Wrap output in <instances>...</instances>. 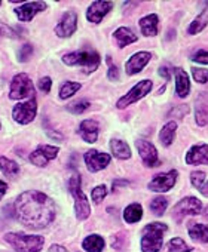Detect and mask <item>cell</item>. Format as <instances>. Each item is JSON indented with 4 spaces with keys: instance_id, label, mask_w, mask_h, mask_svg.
<instances>
[{
    "instance_id": "40",
    "label": "cell",
    "mask_w": 208,
    "mask_h": 252,
    "mask_svg": "<svg viewBox=\"0 0 208 252\" xmlns=\"http://www.w3.org/2000/svg\"><path fill=\"white\" fill-rule=\"evenodd\" d=\"M192 60L195 63H199V64H208V52L207 51H198Z\"/></svg>"
},
{
    "instance_id": "11",
    "label": "cell",
    "mask_w": 208,
    "mask_h": 252,
    "mask_svg": "<svg viewBox=\"0 0 208 252\" xmlns=\"http://www.w3.org/2000/svg\"><path fill=\"white\" fill-rule=\"evenodd\" d=\"M177 181V171H170L165 174H158L155 175V178L149 183V190L156 191V193H165L170 189L174 187Z\"/></svg>"
},
{
    "instance_id": "10",
    "label": "cell",
    "mask_w": 208,
    "mask_h": 252,
    "mask_svg": "<svg viewBox=\"0 0 208 252\" xmlns=\"http://www.w3.org/2000/svg\"><path fill=\"white\" fill-rule=\"evenodd\" d=\"M85 159V163H86V168L89 172H98L104 168H107V165L110 163V155L107 153H101V152H97V150H89L85 153L83 156Z\"/></svg>"
},
{
    "instance_id": "46",
    "label": "cell",
    "mask_w": 208,
    "mask_h": 252,
    "mask_svg": "<svg viewBox=\"0 0 208 252\" xmlns=\"http://www.w3.org/2000/svg\"><path fill=\"white\" fill-rule=\"evenodd\" d=\"M48 135L51 138H57V140H63V135L61 134H57V132H48Z\"/></svg>"
},
{
    "instance_id": "7",
    "label": "cell",
    "mask_w": 208,
    "mask_h": 252,
    "mask_svg": "<svg viewBox=\"0 0 208 252\" xmlns=\"http://www.w3.org/2000/svg\"><path fill=\"white\" fill-rule=\"evenodd\" d=\"M202 209L201 200L196 197H184L181 199L173 209V218L180 222L186 215H198Z\"/></svg>"
},
{
    "instance_id": "45",
    "label": "cell",
    "mask_w": 208,
    "mask_h": 252,
    "mask_svg": "<svg viewBox=\"0 0 208 252\" xmlns=\"http://www.w3.org/2000/svg\"><path fill=\"white\" fill-rule=\"evenodd\" d=\"M199 191H201L204 196H208V180H205V183L202 184V187L199 189Z\"/></svg>"
},
{
    "instance_id": "3",
    "label": "cell",
    "mask_w": 208,
    "mask_h": 252,
    "mask_svg": "<svg viewBox=\"0 0 208 252\" xmlns=\"http://www.w3.org/2000/svg\"><path fill=\"white\" fill-rule=\"evenodd\" d=\"M5 240L18 252H39L43 248L45 239L42 236H32L23 233H8Z\"/></svg>"
},
{
    "instance_id": "39",
    "label": "cell",
    "mask_w": 208,
    "mask_h": 252,
    "mask_svg": "<svg viewBox=\"0 0 208 252\" xmlns=\"http://www.w3.org/2000/svg\"><path fill=\"white\" fill-rule=\"evenodd\" d=\"M37 86H39V89H40L42 92L48 94V92L51 91V86H52V80H51L49 77H42V79L39 80Z\"/></svg>"
},
{
    "instance_id": "35",
    "label": "cell",
    "mask_w": 208,
    "mask_h": 252,
    "mask_svg": "<svg viewBox=\"0 0 208 252\" xmlns=\"http://www.w3.org/2000/svg\"><path fill=\"white\" fill-rule=\"evenodd\" d=\"M106 194H107L106 186H98V187H95V189L92 190L91 197H92V200H94L95 203H101V202L104 200V197H106Z\"/></svg>"
},
{
    "instance_id": "22",
    "label": "cell",
    "mask_w": 208,
    "mask_h": 252,
    "mask_svg": "<svg viewBox=\"0 0 208 252\" xmlns=\"http://www.w3.org/2000/svg\"><path fill=\"white\" fill-rule=\"evenodd\" d=\"M174 73H175V91H177V95L180 98H184V96L189 95V91H190L189 77H187L186 71H183L181 68H175Z\"/></svg>"
},
{
    "instance_id": "4",
    "label": "cell",
    "mask_w": 208,
    "mask_h": 252,
    "mask_svg": "<svg viewBox=\"0 0 208 252\" xmlns=\"http://www.w3.org/2000/svg\"><path fill=\"white\" fill-rule=\"evenodd\" d=\"M63 63L67 65H80L86 73H92L100 65V55L94 51H77L64 55Z\"/></svg>"
},
{
    "instance_id": "1",
    "label": "cell",
    "mask_w": 208,
    "mask_h": 252,
    "mask_svg": "<svg viewBox=\"0 0 208 252\" xmlns=\"http://www.w3.org/2000/svg\"><path fill=\"white\" fill-rule=\"evenodd\" d=\"M15 215L27 228H45L55 218V205L46 194L30 190L17 197Z\"/></svg>"
},
{
    "instance_id": "49",
    "label": "cell",
    "mask_w": 208,
    "mask_h": 252,
    "mask_svg": "<svg viewBox=\"0 0 208 252\" xmlns=\"http://www.w3.org/2000/svg\"><path fill=\"white\" fill-rule=\"evenodd\" d=\"M0 5H2V2H0Z\"/></svg>"
},
{
    "instance_id": "27",
    "label": "cell",
    "mask_w": 208,
    "mask_h": 252,
    "mask_svg": "<svg viewBox=\"0 0 208 252\" xmlns=\"http://www.w3.org/2000/svg\"><path fill=\"white\" fill-rule=\"evenodd\" d=\"M175 131H177V125H175V122H168V123L164 126V128L161 129V132H159V140H161L162 146H165V147L171 146V143L174 141Z\"/></svg>"
},
{
    "instance_id": "47",
    "label": "cell",
    "mask_w": 208,
    "mask_h": 252,
    "mask_svg": "<svg viewBox=\"0 0 208 252\" xmlns=\"http://www.w3.org/2000/svg\"><path fill=\"white\" fill-rule=\"evenodd\" d=\"M204 217H205V218L208 220V206H207V208L204 209Z\"/></svg>"
},
{
    "instance_id": "2",
    "label": "cell",
    "mask_w": 208,
    "mask_h": 252,
    "mask_svg": "<svg viewBox=\"0 0 208 252\" xmlns=\"http://www.w3.org/2000/svg\"><path fill=\"white\" fill-rule=\"evenodd\" d=\"M168 230V227L162 222H152L147 224L143 228V237H141V249L143 252H158L162 248L164 242V233Z\"/></svg>"
},
{
    "instance_id": "15",
    "label": "cell",
    "mask_w": 208,
    "mask_h": 252,
    "mask_svg": "<svg viewBox=\"0 0 208 252\" xmlns=\"http://www.w3.org/2000/svg\"><path fill=\"white\" fill-rule=\"evenodd\" d=\"M112 8H113L112 2H94L86 11V18L89 23L98 24L104 17L110 12Z\"/></svg>"
},
{
    "instance_id": "43",
    "label": "cell",
    "mask_w": 208,
    "mask_h": 252,
    "mask_svg": "<svg viewBox=\"0 0 208 252\" xmlns=\"http://www.w3.org/2000/svg\"><path fill=\"white\" fill-rule=\"evenodd\" d=\"M49 252H67V249L63 248V246H60V245H52L49 248Z\"/></svg>"
},
{
    "instance_id": "37",
    "label": "cell",
    "mask_w": 208,
    "mask_h": 252,
    "mask_svg": "<svg viewBox=\"0 0 208 252\" xmlns=\"http://www.w3.org/2000/svg\"><path fill=\"white\" fill-rule=\"evenodd\" d=\"M192 76H193L195 82H198V83H207L208 82V70L192 68Z\"/></svg>"
},
{
    "instance_id": "23",
    "label": "cell",
    "mask_w": 208,
    "mask_h": 252,
    "mask_svg": "<svg viewBox=\"0 0 208 252\" xmlns=\"http://www.w3.org/2000/svg\"><path fill=\"white\" fill-rule=\"evenodd\" d=\"M113 37H115V40L118 42L119 48H125V46H128V45L137 42V36H136L130 29H127V27L118 29V30L113 33Z\"/></svg>"
},
{
    "instance_id": "30",
    "label": "cell",
    "mask_w": 208,
    "mask_h": 252,
    "mask_svg": "<svg viewBox=\"0 0 208 252\" xmlns=\"http://www.w3.org/2000/svg\"><path fill=\"white\" fill-rule=\"evenodd\" d=\"M0 169H2L5 175L9 177H15L20 172V166L14 160H9L6 158H0Z\"/></svg>"
},
{
    "instance_id": "17",
    "label": "cell",
    "mask_w": 208,
    "mask_h": 252,
    "mask_svg": "<svg viewBox=\"0 0 208 252\" xmlns=\"http://www.w3.org/2000/svg\"><path fill=\"white\" fill-rule=\"evenodd\" d=\"M150 58H152V55L149 52H137V54H134L127 61V64H125L127 73L128 74H137V73H140L147 65V63L150 61Z\"/></svg>"
},
{
    "instance_id": "36",
    "label": "cell",
    "mask_w": 208,
    "mask_h": 252,
    "mask_svg": "<svg viewBox=\"0 0 208 252\" xmlns=\"http://www.w3.org/2000/svg\"><path fill=\"white\" fill-rule=\"evenodd\" d=\"M32 55H33V46L32 45H29V43H26V45H23L21 46V49L18 51V60L23 63H27L30 58H32Z\"/></svg>"
},
{
    "instance_id": "9",
    "label": "cell",
    "mask_w": 208,
    "mask_h": 252,
    "mask_svg": "<svg viewBox=\"0 0 208 252\" xmlns=\"http://www.w3.org/2000/svg\"><path fill=\"white\" fill-rule=\"evenodd\" d=\"M36 113H37L36 99H29L27 102H20L14 107L12 117L20 125H27V123L33 122V119L36 117Z\"/></svg>"
},
{
    "instance_id": "25",
    "label": "cell",
    "mask_w": 208,
    "mask_h": 252,
    "mask_svg": "<svg viewBox=\"0 0 208 252\" xmlns=\"http://www.w3.org/2000/svg\"><path fill=\"white\" fill-rule=\"evenodd\" d=\"M189 234L192 239L202 242V243H208V225L205 224H199V222H189Z\"/></svg>"
},
{
    "instance_id": "8",
    "label": "cell",
    "mask_w": 208,
    "mask_h": 252,
    "mask_svg": "<svg viewBox=\"0 0 208 252\" xmlns=\"http://www.w3.org/2000/svg\"><path fill=\"white\" fill-rule=\"evenodd\" d=\"M152 86H153V85H152L150 80H141V82H139L128 94H125V95L118 101L116 107H118V108H125V107L134 104L136 101H139V99H141L143 96H146V95L150 92Z\"/></svg>"
},
{
    "instance_id": "24",
    "label": "cell",
    "mask_w": 208,
    "mask_h": 252,
    "mask_svg": "<svg viewBox=\"0 0 208 252\" xmlns=\"http://www.w3.org/2000/svg\"><path fill=\"white\" fill-rule=\"evenodd\" d=\"M110 150H112L113 156L121 159V160H127L131 158V149L122 140H112L110 141Z\"/></svg>"
},
{
    "instance_id": "18",
    "label": "cell",
    "mask_w": 208,
    "mask_h": 252,
    "mask_svg": "<svg viewBox=\"0 0 208 252\" xmlns=\"http://www.w3.org/2000/svg\"><path fill=\"white\" fill-rule=\"evenodd\" d=\"M186 163L189 165H208V146H195L186 155Z\"/></svg>"
},
{
    "instance_id": "12",
    "label": "cell",
    "mask_w": 208,
    "mask_h": 252,
    "mask_svg": "<svg viewBox=\"0 0 208 252\" xmlns=\"http://www.w3.org/2000/svg\"><path fill=\"white\" fill-rule=\"evenodd\" d=\"M77 29V17L73 11H69L63 15L60 23L55 27V34L58 37H70Z\"/></svg>"
},
{
    "instance_id": "26",
    "label": "cell",
    "mask_w": 208,
    "mask_h": 252,
    "mask_svg": "<svg viewBox=\"0 0 208 252\" xmlns=\"http://www.w3.org/2000/svg\"><path fill=\"white\" fill-rule=\"evenodd\" d=\"M83 249L88 252H101L104 248V239L98 234H91L83 239Z\"/></svg>"
},
{
    "instance_id": "20",
    "label": "cell",
    "mask_w": 208,
    "mask_h": 252,
    "mask_svg": "<svg viewBox=\"0 0 208 252\" xmlns=\"http://www.w3.org/2000/svg\"><path fill=\"white\" fill-rule=\"evenodd\" d=\"M195 117L199 126H205L208 123V95L207 94H201L198 96L196 105H195Z\"/></svg>"
},
{
    "instance_id": "38",
    "label": "cell",
    "mask_w": 208,
    "mask_h": 252,
    "mask_svg": "<svg viewBox=\"0 0 208 252\" xmlns=\"http://www.w3.org/2000/svg\"><path fill=\"white\" fill-rule=\"evenodd\" d=\"M205 180H207V175L204 174V172H201V171H196V172H193L192 174V177H190V181H192V184L199 190L201 187H202V184L205 183Z\"/></svg>"
},
{
    "instance_id": "28",
    "label": "cell",
    "mask_w": 208,
    "mask_h": 252,
    "mask_svg": "<svg viewBox=\"0 0 208 252\" xmlns=\"http://www.w3.org/2000/svg\"><path fill=\"white\" fill-rule=\"evenodd\" d=\"M143 217V208L140 203H131L130 206H127V209L124 211V220L128 224H134L139 222Z\"/></svg>"
},
{
    "instance_id": "33",
    "label": "cell",
    "mask_w": 208,
    "mask_h": 252,
    "mask_svg": "<svg viewBox=\"0 0 208 252\" xmlns=\"http://www.w3.org/2000/svg\"><path fill=\"white\" fill-rule=\"evenodd\" d=\"M167 206H168V200L165 197H155L150 203V209L155 215H164Z\"/></svg>"
},
{
    "instance_id": "48",
    "label": "cell",
    "mask_w": 208,
    "mask_h": 252,
    "mask_svg": "<svg viewBox=\"0 0 208 252\" xmlns=\"http://www.w3.org/2000/svg\"><path fill=\"white\" fill-rule=\"evenodd\" d=\"M0 129H2V125H0Z\"/></svg>"
},
{
    "instance_id": "14",
    "label": "cell",
    "mask_w": 208,
    "mask_h": 252,
    "mask_svg": "<svg viewBox=\"0 0 208 252\" xmlns=\"http://www.w3.org/2000/svg\"><path fill=\"white\" fill-rule=\"evenodd\" d=\"M58 155V147H52V146H40L39 149H36L32 155H30V162L36 166H46L49 160L55 159Z\"/></svg>"
},
{
    "instance_id": "19",
    "label": "cell",
    "mask_w": 208,
    "mask_h": 252,
    "mask_svg": "<svg viewBox=\"0 0 208 252\" xmlns=\"http://www.w3.org/2000/svg\"><path fill=\"white\" fill-rule=\"evenodd\" d=\"M98 123L95 120H83L79 126V135L83 138V141L92 144L98 138Z\"/></svg>"
},
{
    "instance_id": "16",
    "label": "cell",
    "mask_w": 208,
    "mask_h": 252,
    "mask_svg": "<svg viewBox=\"0 0 208 252\" xmlns=\"http://www.w3.org/2000/svg\"><path fill=\"white\" fill-rule=\"evenodd\" d=\"M46 9V3L45 2H30V3H24L23 6L15 9V14L18 17L20 21H32L35 18V15L37 12H42Z\"/></svg>"
},
{
    "instance_id": "32",
    "label": "cell",
    "mask_w": 208,
    "mask_h": 252,
    "mask_svg": "<svg viewBox=\"0 0 208 252\" xmlns=\"http://www.w3.org/2000/svg\"><path fill=\"white\" fill-rule=\"evenodd\" d=\"M80 83H76V82H64V85L61 86L60 89V98L61 99H67L70 98L71 95H74L79 89H80Z\"/></svg>"
},
{
    "instance_id": "42",
    "label": "cell",
    "mask_w": 208,
    "mask_h": 252,
    "mask_svg": "<svg viewBox=\"0 0 208 252\" xmlns=\"http://www.w3.org/2000/svg\"><path fill=\"white\" fill-rule=\"evenodd\" d=\"M159 76H162L164 79L170 80L171 79V70H168L167 67H161L159 68Z\"/></svg>"
},
{
    "instance_id": "5",
    "label": "cell",
    "mask_w": 208,
    "mask_h": 252,
    "mask_svg": "<svg viewBox=\"0 0 208 252\" xmlns=\"http://www.w3.org/2000/svg\"><path fill=\"white\" fill-rule=\"evenodd\" d=\"M69 190L71 193V196L74 197V212L77 220L83 221L89 217L91 214V208L88 203L86 196L83 194V191L80 190V177L77 174H74L70 181H69Z\"/></svg>"
},
{
    "instance_id": "21",
    "label": "cell",
    "mask_w": 208,
    "mask_h": 252,
    "mask_svg": "<svg viewBox=\"0 0 208 252\" xmlns=\"http://www.w3.org/2000/svg\"><path fill=\"white\" fill-rule=\"evenodd\" d=\"M158 27H159V18L158 15L152 14L140 20V30L144 36H156L158 34Z\"/></svg>"
},
{
    "instance_id": "13",
    "label": "cell",
    "mask_w": 208,
    "mask_h": 252,
    "mask_svg": "<svg viewBox=\"0 0 208 252\" xmlns=\"http://www.w3.org/2000/svg\"><path fill=\"white\" fill-rule=\"evenodd\" d=\"M137 146V150L140 153V158L143 159L144 165L149 166V168H153V166H158L159 165V159H158V150L155 149V146L149 141H144V140H139L136 143Z\"/></svg>"
},
{
    "instance_id": "34",
    "label": "cell",
    "mask_w": 208,
    "mask_h": 252,
    "mask_svg": "<svg viewBox=\"0 0 208 252\" xmlns=\"http://www.w3.org/2000/svg\"><path fill=\"white\" fill-rule=\"evenodd\" d=\"M88 107H89V102H88V101L79 99V101H74V102L69 104V105H67V110H69L70 113H73V114H80V113H83Z\"/></svg>"
},
{
    "instance_id": "44",
    "label": "cell",
    "mask_w": 208,
    "mask_h": 252,
    "mask_svg": "<svg viewBox=\"0 0 208 252\" xmlns=\"http://www.w3.org/2000/svg\"><path fill=\"white\" fill-rule=\"evenodd\" d=\"M6 190H8V184L3 183V181H0V199H2V197L5 196Z\"/></svg>"
},
{
    "instance_id": "31",
    "label": "cell",
    "mask_w": 208,
    "mask_h": 252,
    "mask_svg": "<svg viewBox=\"0 0 208 252\" xmlns=\"http://www.w3.org/2000/svg\"><path fill=\"white\" fill-rule=\"evenodd\" d=\"M193 248L189 246L183 239L180 237H174L168 242V251L170 252H190Z\"/></svg>"
},
{
    "instance_id": "41",
    "label": "cell",
    "mask_w": 208,
    "mask_h": 252,
    "mask_svg": "<svg viewBox=\"0 0 208 252\" xmlns=\"http://www.w3.org/2000/svg\"><path fill=\"white\" fill-rule=\"evenodd\" d=\"M109 64H110V67H109V71H107V77H109L112 82H115V80L119 79V70H118L116 65H113V64L110 63V60H109Z\"/></svg>"
},
{
    "instance_id": "6",
    "label": "cell",
    "mask_w": 208,
    "mask_h": 252,
    "mask_svg": "<svg viewBox=\"0 0 208 252\" xmlns=\"http://www.w3.org/2000/svg\"><path fill=\"white\" fill-rule=\"evenodd\" d=\"M9 96L12 99H24V98L35 99V85L27 74L21 73L12 79Z\"/></svg>"
},
{
    "instance_id": "29",
    "label": "cell",
    "mask_w": 208,
    "mask_h": 252,
    "mask_svg": "<svg viewBox=\"0 0 208 252\" xmlns=\"http://www.w3.org/2000/svg\"><path fill=\"white\" fill-rule=\"evenodd\" d=\"M207 24H208V5H207V8L193 20V23L190 24L187 33H189V34H198L199 32H202V30L207 27Z\"/></svg>"
}]
</instances>
